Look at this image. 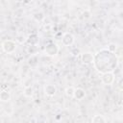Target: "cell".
I'll list each match as a JSON object with an SVG mask.
<instances>
[{
  "instance_id": "obj_1",
  "label": "cell",
  "mask_w": 123,
  "mask_h": 123,
  "mask_svg": "<svg viewBox=\"0 0 123 123\" xmlns=\"http://www.w3.org/2000/svg\"><path fill=\"white\" fill-rule=\"evenodd\" d=\"M93 64L96 70L102 74L113 72L118 64V58L114 53H111L108 49H101L94 56Z\"/></svg>"
},
{
  "instance_id": "obj_2",
  "label": "cell",
  "mask_w": 123,
  "mask_h": 123,
  "mask_svg": "<svg viewBox=\"0 0 123 123\" xmlns=\"http://www.w3.org/2000/svg\"><path fill=\"white\" fill-rule=\"evenodd\" d=\"M16 46H17L16 42L14 40H12V39H6V40H4L2 42V49L7 54L13 53L15 51V49H16Z\"/></svg>"
},
{
  "instance_id": "obj_3",
  "label": "cell",
  "mask_w": 123,
  "mask_h": 123,
  "mask_svg": "<svg viewBox=\"0 0 123 123\" xmlns=\"http://www.w3.org/2000/svg\"><path fill=\"white\" fill-rule=\"evenodd\" d=\"M44 51L48 56H56L59 53V46L55 42L50 41L45 45Z\"/></svg>"
},
{
  "instance_id": "obj_4",
  "label": "cell",
  "mask_w": 123,
  "mask_h": 123,
  "mask_svg": "<svg viewBox=\"0 0 123 123\" xmlns=\"http://www.w3.org/2000/svg\"><path fill=\"white\" fill-rule=\"evenodd\" d=\"M80 59L81 62L84 64H91L94 62V55H92L89 52H85V53H81L80 55Z\"/></svg>"
},
{
  "instance_id": "obj_5",
  "label": "cell",
  "mask_w": 123,
  "mask_h": 123,
  "mask_svg": "<svg viewBox=\"0 0 123 123\" xmlns=\"http://www.w3.org/2000/svg\"><path fill=\"white\" fill-rule=\"evenodd\" d=\"M75 41V38L72 34L70 33H64L62 37V43L64 46H71Z\"/></svg>"
},
{
  "instance_id": "obj_6",
  "label": "cell",
  "mask_w": 123,
  "mask_h": 123,
  "mask_svg": "<svg viewBox=\"0 0 123 123\" xmlns=\"http://www.w3.org/2000/svg\"><path fill=\"white\" fill-rule=\"evenodd\" d=\"M101 81L104 85H111L114 82V74L113 72H108L102 74Z\"/></svg>"
},
{
  "instance_id": "obj_7",
  "label": "cell",
  "mask_w": 123,
  "mask_h": 123,
  "mask_svg": "<svg viewBox=\"0 0 123 123\" xmlns=\"http://www.w3.org/2000/svg\"><path fill=\"white\" fill-rule=\"evenodd\" d=\"M26 42L29 45H37V44L39 42L38 36L37 34H31V35H29V37L26 38Z\"/></svg>"
},
{
  "instance_id": "obj_8",
  "label": "cell",
  "mask_w": 123,
  "mask_h": 123,
  "mask_svg": "<svg viewBox=\"0 0 123 123\" xmlns=\"http://www.w3.org/2000/svg\"><path fill=\"white\" fill-rule=\"evenodd\" d=\"M44 92H45V94L47 96L52 97V96H54L56 94L57 88H56V86L54 85H46L44 86Z\"/></svg>"
},
{
  "instance_id": "obj_9",
  "label": "cell",
  "mask_w": 123,
  "mask_h": 123,
  "mask_svg": "<svg viewBox=\"0 0 123 123\" xmlns=\"http://www.w3.org/2000/svg\"><path fill=\"white\" fill-rule=\"evenodd\" d=\"M86 96V91L81 88V87H77L75 88V92H74V98H76L77 100H83Z\"/></svg>"
},
{
  "instance_id": "obj_10",
  "label": "cell",
  "mask_w": 123,
  "mask_h": 123,
  "mask_svg": "<svg viewBox=\"0 0 123 123\" xmlns=\"http://www.w3.org/2000/svg\"><path fill=\"white\" fill-rule=\"evenodd\" d=\"M11 99V93L8 90L2 89L0 92V100L2 102H9Z\"/></svg>"
},
{
  "instance_id": "obj_11",
  "label": "cell",
  "mask_w": 123,
  "mask_h": 123,
  "mask_svg": "<svg viewBox=\"0 0 123 123\" xmlns=\"http://www.w3.org/2000/svg\"><path fill=\"white\" fill-rule=\"evenodd\" d=\"M28 64L31 67H37L38 65V58L37 55H33L28 59Z\"/></svg>"
},
{
  "instance_id": "obj_12",
  "label": "cell",
  "mask_w": 123,
  "mask_h": 123,
  "mask_svg": "<svg viewBox=\"0 0 123 123\" xmlns=\"http://www.w3.org/2000/svg\"><path fill=\"white\" fill-rule=\"evenodd\" d=\"M91 123H106V118L101 114H95L91 118Z\"/></svg>"
},
{
  "instance_id": "obj_13",
  "label": "cell",
  "mask_w": 123,
  "mask_h": 123,
  "mask_svg": "<svg viewBox=\"0 0 123 123\" xmlns=\"http://www.w3.org/2000/svg\"><path fill=\"white\" fill-rule=\"evenodd\" d=\"M37 51H38V47L37 45H29L27 47V52L29 54H31V56L36 55L37 53Z\"/></svg>"
},
{
  "instance_id": "obj_14",
  "label": "cell",
  "mask_w": 123,
  "mask_h": 123,
  "mask_svg": "<svg viewBox=\"0 0 123 123\" xmlns=\"http://www.w3.org/2000/svg\"><path fill=\"white\" fill-rule=\"evenodd\" d=\"M24 95L26 97H32L34 95V88L32 86H28V87H24Z\"/></svg>"
},
{
  "instance_id": "obj_15",
  "label": "cell",
  "mask_w": 123,
  "mask_h": 123,
  "mask_svg": "<svg viewBox=\"0 0 123 123\" xmlns=\"http://www.w3.org/2000/svg\"><path fill=\"white\" fill-rule=\"evenodd\" d=\"M74 92H75V88L73 86H68L65 88V95L69 98L74 97Z\"/></svg>"
},
{
  "instance_id": "obj_16",
  "label": "cell",
  "mask_w": 123,
  "mask_h": 123,
  "mask_svg": "<svg viewBox=\"0 0 123 123\" xmlns=\"http://www.w3.org/2000/svg\"><path fill=\"white\" fill-rule=\"evenodd\" d=\"M33 17H34V19H35L36 21H37V22H40V21H42V20L44 19V14H43L41 12H37L34 13Z\"/></svg>"
},
{
  "instance_id": "obj_17",
  "label": "cell",
  "mask_w": 123,
  "mask_h": 123,
  "mask_svg": "<svg viewBox=\"0 0 123 123\" xmlns=\"http://www.w3.org/2000/svg\"><path fill=\"white\" fill-rule=\"evenodd\" d=\"M116 49H117V45H116L115 43H110V44L108 45V50H109L111 53H115Z\"/></svg>"
},
{
  "instance_id": "obj_18",
  "label": "cell",
  "mask_w": 123,
  "mask_h": 123,
  "mask_svg": "<svg viewBox=\"0 0 123 123\" xmlns=\"http://www.w3.org/2000/svg\"><path fill=\"white\" fill-rule=\"evenodd\" d=\"M23 13H24V11H23L22 9H17V10L14 12V16H15V17H20V16L23 15Z\"/></svg>"
},
{
  "instance_id": "obj_19",
  "label": "cell",
  "mask_w": 123,
  "mask_h": 123,
  "mask_svg": "<svg viewBox=\"0 0 123 123\" xmlns=\"http://www.w3.org/2000/svg\"><path fill=\"white\" fill-rule=\"evenodd\" d=\"M117 87H118L121 91H123V77H121V78L118 80V82H117Z\"/></svg>"
},
{
  "instance_id": "obj_20",
  "label": "cell",
  "mask_w": 123,
  "mask_h": 123,
  "mask_svg": "<svg viewBox=\"0 0 123 123\" xmlns=\"http://www.w3.org/2000/svg\"><path fill=\"white\" fill-rule=\"evenodd\" d=\"M71 54H72L73 56H78V55H81L80 50H79L78 48H74L73 50H71Z\"/></svg>"
},
{
  "instance_id": "obj_21",
  "label": "cell",
  "mask_w": 123,
  "mask_h": 123,
  "mask_svg": "<svg viewBox=\"0 0 123 123\" xmlns=\"http://www.w3.org/2000/svg\"><path fill=\"white\" fill-rule=\"evenodd\" d=\"M122 77H123V73H122Z\"/></svg>"
}]
</instances>
